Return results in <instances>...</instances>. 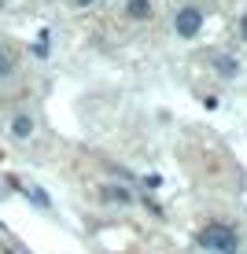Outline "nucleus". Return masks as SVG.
<instances>
[{
    "mask_svg": "<svg viewBox=\"0 0 247 254\" xmlns=\"http://www.w3.org/2000/svg\"><path fill=\"white\" fill-rule=\"evenodd\" d=\"M199 247L210 251V254H236L240 240H236V229H229L222 221H210V225H203V232H199Z\"/></svg>",
    "mask_w": 247,
    "mask_h": 254,
    "instance_id": "f257e3e1",
    "label": "nucleus"
},
{
    "mask_svg": "<svg viewBox=\"0 0 247 254\" xmlns=\"http://www.w3.org/2000/svg\"><path fill=\"white\" fill-rule=\"evenodd\" d=\"M203 30V11L196 4H184L177 7V15H173V33L177 37H196V33Z\"/></svg>",
    "mask_w": 247,
    "mask_h": 254,
    "instance_id": "f03ea898",
    "label": "nucleus"
},
{
    "mask_svg": "<svg viewBox=\"0 0 247 254\" xmlns=\"http://www.w3.org/2000/svg\"><path fill=\"white\" fill-rule=\"evenodd\" d=\"M207 59L214 63V70H218L222 77H236V74H240V63H236V59H229L225 52H207Z\"/></svg>",
    "mask_w": 247,
    "mask_h": 254,
    "instance_id": "7ed1b4c3",
    "label": "nucleus"
},
{
    "mask_svg": "<svg viewBox=\"0 0 247 254\" xmlns=\"http://www.w3.org/2000/svg\"><path fill=\"white\" fill-rule=\"evenodd\" d=\"M100 195L107 199V203H114V206H129V203H133V191L122 188V185H103Z\"/></svg>",
    "mask_w": 247,
    "mask_h": 254,
    "instance_id": "20e7f679",
    "label": "nucleus"
},
{
    "mask_svg": "<svg viewBox=\"0 0 247 254\" xmlns=\"http://www.w3.org/2000/svg\"><path fill=\"white\" fill-rule=\"evenodd\" d=\"M126 15L137 19V22L152 19V0H126Z\"/></svg>",
    "mask_w": 247,
    "mask_h": 254,
    "instance_id": "39448f33",
    "label": "nucleus"
},
{
    "mask_svg": "<svg viewBox=\"0 0 247 254\" xmlns=\"http://www.w3.org/2000/svg\"><path fill=\"white\" fill-rule=\"evenodd\" d=\"M11 133L19 136V140H26V136L33 133V118H30V115H15V118H11Z\"/></svg>",
    "mask_w": 247,
    "mask_h": 254,
    "instance_id": "423d86ee",
    "label": "nucleus"
},
{
    "mask_svg": "<svg viewBox=\"0 0 247 254\" xmlns=\"http://www.w3.org/2000/svg\"><path fill=\"white\" fill-rule=\"evenodd\" d=\"M11 66H15V63H11V52L0 45V74H11Z\"/></svg>",
    "mask_w": 247,
    "mask_h": 254,
    "instance_id": "0eeeda50",
    "label": "nucleus"
},
{
    "mask_svg": "<svg viewBox=\"0 0 247 254\" xmlns=\"http://www.w3.org/2000/svg\"><path fill=\"white\" fill-rule=\"evenodd\" d=\"M240 37L247 41V11H244V19H240Z\"/></svg>",
    "mask_w": 247,
    "mask_h": 254,
    "instance_id": "6e6552de",
    "label": "nucleus"
},
{
    "mask_svg": "<svg viewBox=\"0 0 247 254\" xmlns=\"http://www.w3.org/2000/svg\"><path fill=\"white\" fill-rule=\"evenodd\" d=\"M74 7H89V4H96V0H70Z\"/></svg>",
    "mask_w": 247,
    "mask_h": 254,
    "instance_id": "1a4fd4ad",
    "label": "nucleus"
}]
</instances>
